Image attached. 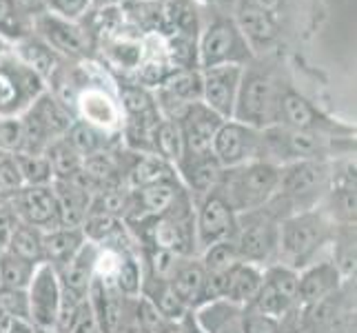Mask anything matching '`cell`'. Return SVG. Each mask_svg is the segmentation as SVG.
Masks as SVG:
<instances>
[{"label":"cell","instance_id":"cell-1","mask_svg":"<svg viewBox=\"0 0 357 333\" xmlns=\"http://www.w3.org/2000/svg\"><path fill=\"white\" fill-rule=\"evenodd\" d=\"M335 167V160H295L282 165L278 191L268 205L282 218L317 209L333 184Z\"/></svg>","mask_w":357,"mask_h":333},{"label":"cell","instance_id":"cell-2","mask_svg":"<svg viewBox=\"0 0 357 333\" xmlns=\"http://www.w3.org/2000/svg\"><path fill=\"white\" fill-rule=\"evenodd\" d=\"M333 231L335 222L319 207L287 216L280 225L278 262L300 271L319 258H326Z\"/></svg>","mask_w":357,"mask_h":333},{"label":"cell","instance_id":"cell-3","mask_svg":"<svg viewBox=\"0 0 357 333\" xmlns=\"http://www.w3.org/2000/svg\"><path fill=\"white\" fill-rule=\"evenodd\" d=\"M280 167L266 160H253L240 167L222 169L215 191L236 214L253 212L271 202L278 191Z\"/></svg>","mask_w":357,"mask_h":333},{"label":"cell","instance_id":"cell-4","mask_svg":"<svg viewBox=\"0 0 357 333\" xmlns=\"http://www.w3.org/2000/svg\"><path fill=\"white\" fill-rule=\"evenodd\" d=\"M264 160L278 167L295 163V160H335L342 147L353 149V138H333V135L289 129L273 125L262 131Z\"/></svg>","mask_w":357,"mask_h":333},{"label":"cell","instance_id":"cell-5","mask_svg":"<svg viewBox=\"0 0 357 333\" xmlns=\"http://www.w3.org/2000/svg\"><path fill=\"white\" fill-rule=\"evenodd\" d=\"M282 89H284V84L273 73L255 67H244L231 120H238L242 125L255 129H268L278 125Z\"/></svg>","mask_w":357,"mask_h":333},{"label":"cell","instance_id":"cell-6","mask_svg":"<svg viewBox=\"0 0 357 333\" xmlns=\"http://www.w3.org/2000/svg\"><path fill=\"white\" fill-rule=\"evenodd\" d=\"M282 220L284 218L271 205L238 214L236 233H233L231 242L236 244L242 262H251L262 269L278 262Z\"/></svg>","mask_w":357,"mask_h":333},{"label":"cell","instance_id":"cell-7","mask_svg":"<svg viewBox=\"0 0 357 333\" xmlns=\"http://www.w3.org/2000/svg\"><path fill=\"white\" fill-rule=\"evenodd\" d=\"M253 49L244 40L238 24L229 16H213L202 31L198 45V67L211 69L222 65L246 67L251 63Z\"/></svg>","mask_w":357,"mask_h":333},{"label":"cell","instance_id":"cell-8","mask_svg":"<svg viewBox=\"0 0 357 333\" xmlns=\"http://www.w3.org/2000/svg\"><path fill=\"white\" fill-rule=\"evenodd\" d=\"M45 91V80L33 73L14 49L0 54V118H18Z\"/></svg>","mask_w":357,"mask_h":333},{"label":"cell","instance_id":"cell-9","mask_svg":"<svg viewBox=\"0 0 357 333\" xmlns=\"http://www.w3.org/2000/svg\"><path fill=\"white\" fill-rule=\"evenodd\" d=\"M278 125L289 127V129L333 135V138H353L355 135V127L342 125L340 120L331 118L306 96L291 89L289 84H284V89H282V96H280Z\"/></svg>","mask_w":357,"mask_h":333},{"label":"cell","instance_id":"cell-10","mask_svg":"<svg viewBox=\"0 0 357 333\" xmlns=\"http://www.w3.org/2000/svg\"><path fill=\"white\" fill-rule=\"evenodd\" d=\"M262 131L264 129L242 125L238 120H225L213 138L211 154L222 165V169L240 167L253 163V160H264Z\"/></svg>","mask_w":357,"mask_h":333},{"label":"cell","instance_id":"cell-11","mask_svg":"<svg viewBox=\"0 0 357 333\" xmlns=\"http://www.w3.org/2000/svg\"><path fill=\"white\" fill-rule=\"evenodd\" d=\"M298 304V271L275 262L264 269L262 285L246 309L280 320Z\"/></svg>","mask_w":357,"mask_h":333},{"label":"cell","instance_id":"cell-12","mask_svg":"<svg viewBox=\"0 0 357 333\" xmlns=\"http://www.w3.org/2000/svg\"><path fill=\"white\" fill-rule=\"evenodd\" d=\"M236 222L238 214L215 189L198 202H193V231L198 253L215 242L231 240L236 233Z\"/></svg>","mask_w":357,"mask_h":333},{"label":"cell","instance_id":"cell-13","mask_svg":"<svg viewBox=\"0 0 357 333\" xmlns=\"http://www.w3.org/2000/svg\"><path fill=\"white\" fill-rule=\"evenodd\" d=\"M24 293H27L29 325L56 331L60 302H63V287H60L58 271L52 265L40 262L36 267Z\"/></svg>","mask_w":357,"mask_h":333},{"label":"cell","instance_id":"cell-14","mask_svg":"<svg viewBox=\"0 0 357 333\" xmlns=\"http://www.w3.org/2000/svg\"><path fill=\"white\" fill-rule=\"evenodd\" d=\"M14 209L18 222L36 227L40 231H49L63 227L60 207L54 191V184H36V187H22L14 198L7 200Z\"/></svg>","mask_w":357,"mask_h":333},{"label":"cell","instance_id":"cell-15","mask_svg":"<svg viewBox=\"0 0 357 333\" xmlns=\"http://www.w3.org/2000/svg\"><path fill=\"white\" fill-rule=\"evenodd\" d=\"M180 129L182 138V156H198L211 151L213 138L222 125L215 111L208 109L204 103H193L182 111V116L174 120Z\"/></svg>","mask_w":357,"mask_h":333},{"label":"cell","instance_id":"cell-16","mask_svg":"<svg viewBox=\"0 0 357 333\" xmlns=\"http://www.w3.org/2000/svg\"><path fill=\"white\" fill-rule=\"evenodd\" d=\"M242 69L238 65H222L202 71V103L215 111L222 120H231L233 107L242 80Z\"/></svg>","mask_w":357,"mask_h":333},{"label":"cell","instance_id":"cell-17","mask_svg":"<svg viewBox=\"0 0 357 333\" xmlns=\"http://www.w3.org/2000/svg\"><path fill=\"white\" fill-rule=\"evenodd\" d=\"M342 271L335 267L331 258H319V260L306 265L298 271V302L302 306H313L319 300L328 298L344 285Z\"/></svg>","mask_w":357,"mask_h":333},{"label":"cell","instance_id":"cell-18","mask_svg":"<svg viewBox=\"0 0 357 333\" xmlns=\"http://www.w3.org/2000/svg\"><path fill=\"white\" fill-rule=\"evenodd\" d=\"M33 27L40 34V40H45L58 56L63 54L67 58H84L89 54L87 36L71 20L56 14H40L38 18H33Z\"/></svg>","mask_w":357,"mask_h":333},{"label":"cell","instance_id":"cell-19","mask_svg":"<svg viewBox=\"0 0 357 333\" xmlns=\"http://www.w3.org/2000/svg\"><path fill=\"white\" fill-rule=\"evenodd\" d=\"M176 171H178L182 187L191 195V200L198 202L200 198H204L206 193H211L218 187L220 176H222V165H220L215 156L208 151V154H198V156H182L176 165Z\"/></svg>","mask_w":357,"mask_h":333},{"label":"cell","instance_id":"cell-20","mask_svg":"<svg viewBox=\"0 0 357 333\" xmlns=\"http://www.w3.org/2000/svg\"><path fill=\"white\" fill-rule=\"evenodd\" d=\"M169 285L189 311L206 302V269L198 256H180L169 274Z\"/></svg>","mask_w":357,"mask_h":333},{"label":"cell","instance_id":"cell-21","mask_svg":"<svg viewBox=\"0 0 357 333\" xmlns=\"http://www.w3.org/2000/svg\"><path fill=\"white\" fill-rule=\"evenodd\" d=\"M98 258H100V246L93 242H84L80 246V251L71 258V260L63 267H58V278H60V287L67 291L73 298L84 300L89 295L91 282L96 278V267H98Z\"/></svg>","mask_w":357,"mask_h":333},{"label":"cell","instance_id":"cell-22","mask_svg":"<svg viewBox=\"0 0 357 333\" xmlns=\"http://www.w3.org/2000/svg\"><path fill=\"white\" fill-rule=\"evenodd\" d=\"M233 20H236L240 34L244 36V40L249 43L251 49H264L280 36L278 16L262 9L236 5V18Z\"/></svg>","mask_w":357,"mask_h":333},{"label":"cell","instance_id":"cell-23","mask_svg":"<svg viewBox=\"0 0 357 333\" xmlns=\"http://www.w3.org/2000/svg\"><path fill=\"white\" fill-rule=\"evenodd\" d=\"M262 278H264L262 267L251 265V262H238L233 269H229L225 276L222 300L246 309V306L253 302L257 289H260Z\"/></svg>","mask_w":357,"mask_h":333},{"label":"cell","instance_id":"cell-24","mask_svg":"<svg viewBox=\"0 0 357 333\" xmlns=\"http://www.w3.org/2000/svg\"><path fill=\"white\" fill-rule=\"evenodd\" d=\"M120 107L125 111V122H138V125H158L160 111L155 103V94L138 82L120 84Z\"/></svg>","mask_w":357,"mask_h":333},{"label":"cell","instance_id":"cell-25","mask_svg":"<svg viewBox=\"0 0 357 333\" xmlns=\"http://www.w3.org/2000/svg\"><path fill=\"white\" fill-rule=\"evenodd\" d=\"M87 242L80 227H56L43 231V258L54 269L67 265L73 256L80 251V246Z\"/></svg>","mask_w":357,"mask_h":333},{"label":"cell","instance_id":"cell-26","mask_svg":"<svg viewBox=\"0 0 357 333\" xmlns=\"http://www.w3.org/2000/svg\"><path fill=\"white\" fill-rule=\"evenodd\" d=\"M204 333H242L244 309L227 300H211L193 311Z\"/></svg>","mask_w":357,"mask_h":333},{"label":"cell","instance_id":"cell-27","mask_svg":"<svg viewBox=\"0 0 357 333\" xmlns=\"http://www.w3.org/2000/svg\"><path fill=\"white\" fill-rule=\"evenodd\" d=\"M24 111L38 120L40 125L45 127V131L52 135L54 140L63 138V135L67 133V129H69V125L76 120V114H73L69 107H65L63 103H60L52 91H43Z\"/></svg>","mask_w":357,"mask_h":333},{"label":"cell","instance_id":"cell-28","mask_svg":"<svg viewBox=\"0 0 357 333\" xmlns=\"http://www.w3.org/2000/svg\"><path fill=\"white\" fill-rule=\"evenodd\" d=\"M63 138L73 147V149L78 151V156L84 160L93 154H100V151H107V149H114L120 142L114 138L112 131H107L102 127H96L91 122L82 120V118H76L69 125L67 133Z\"/></svg>","mask_w":357,"mask_h":333},{"label":"cell","instance_id":"cell-29","mask_svg":"<svg viewBox=\"0 0 357 333\" xmlns=\"http://www.w3.org/2000/svg\"><path fill=\"white\" fill-rule=\"evenodd\" d=\"M16 56L27 65L33 73H38L43 80H52L58 71V63L60 56L49 47L45 40L33 38V36H27V38L18 40V47L14 49Z\"/></svg>","mask_w":357,"mask_h":333},{"label":"cell","instance_id":"cell-30","mask_svg":"<svg viewBox=\"0 0 357 333\" xmlns=\"http://www.w3.org/2000/svg\"><path fill=\"white\" fill-rule=\"evenodd\" d=\"M140 295L149 300L155 306V309L162 313V318L169 320V323H176V320H180L184 313L189 311L187 306L180 302L176 291L171 289L169 280H162V278H146V276H142Z\"/></svg>","mask_w":357,"mask_h":333},{"label":"cell","instance_id":"cell-31","mask_svg":"<svg viewBox=\"0 0 357 333\" xmlns=\"http://www.w3.org/2000/svg\"><path fill=\"white\" fill-rule=\"evenodd\" d=\"M5 251L20 256L33 265L45 262V258H43V231L18 222V225L14 227V231L9 233L7 242H5Z\"/></svg>","mask_w":357,"mask_h":333},{"label":"cell","instance_id":"cell-32","mask_svg":"<svg viewBox=\"0 0 357 333\" xmlns=\"http://www.w3.org/2000/svg\"><path fill=\"white\" fill-rule=\"evenodd\" d=\"M328 258L344 278H355V225H335L328 244Z\"/></svg>","mask_w":357,"mask_h":333},{"label":"cell","instance_id":"cell-33","mask_svg":"<svg viewBox=\"0 0 357 333\" xmlns=\"http://www.w3.org/2000/svg\"><path fill=\"white\" fill-rule=\"evenodd\" d=\"M33 20L18 0H0V36L9 43H18L31 36Z\"/></svg>","mask_w":357,"mask_h":333},{"label":"cell","instance_id":"cell-34","mask_svg":"<svg viewBox=\"0 0 357 333\" xmlns=\"http://www.w3.org/2000/svg\"><path fill=\"white\" fill-rule=\"evenodd\" d=\"M45 156L49 160V165H52L54 180H69L76 176L78 171H82V158L65 138H56L49 142Z\"/></svg>","mask_w":357,"mask_h":333},{"label":"cell","instance_id":"cell-35","mask_svg":"<svg viewBox=\"0 0 357 333\" xmlns=\"http://www.w3.org/2000/svg\"><path fill=\"white\" fill-rule=\"evenodd\" d=\"M36 267L38 265L24 260V258H20V256L3 251L0 253V287L27 291V285H29Z\"/></svg>","mask_w":357,"mask_h":333},{"label":"cell","instance_id":"cell-36","mask_svg":"<svg viewBox=\"0 0 357 333\" xmlns=\"http://www.w3.org/2000/svg\"><path fill=\"white\" fill-rule=\"evenodd\" d=\"M153 156L167 160L169 165H178L182 158V138L180 129L174 120L160 118V122L153 129Z\"/></svg>","mask_w":357,"mask_h":333},{"label":"cell","instance_id":"cell-37","mask_svg":"<svg viewBox=\"0 0 357 333\" xmlns=\"http://www.w3.org/2000/svg\"><path fill=\"white\" fill-rule=\"evenodd\" d=\"M202 267L206 269V274H227L229 269H233L240 260V253L236 249V244L231 240L215 242L211 246H206L204 251L198 253Z\"/></svg>","mask_w":357,"mask_h":333},{"label":"cell","instance_id":"cell-38","mask_svg":"<svg viewBox=\"0 0 357 333\" xmlns=\"http://www.w3.org/2000/svg\"><path fill=\"white\" fill-rule=\"evenodd\" d=\"M24 187H36V184H52L54 171L45 154H14Z\"/></svg>","mask_w":357,"mask_h":333},{"label":"cell","instance_id":"cell-39","mask_svg":"<svg viewBox=\"0 0 357 333\" xmlns=\"http://www.w3.org/2000/svg\"><path fill=\"white\" fill-rule=\"evenodd\" d=\"M24 187L20 169L14 154H0V195L5 200L14 198V195Z\"/></svg>","mask_w":357,"mask_h":333},{"label":"cell","instance_id":"cell-40","mask_svg":"<svg viewBox=\"0 0 357 333\" xmlns=\"http://www.w3.org/2000/svg\"><path fill=\"white\" fill-rule=\"evenodd\" d=\"M242 333H282L278 320L255 313L251 309H244V320H242Z\"/></svg>","mask_w":357,"mask_h":333},{"label":"cell","instance_id":"cell-41","mask_svg":"<svg viewBox=\"0 0 357 333\" xmlns=\"http://www.w3.org/2000/svg\"><path fill=\"white\" fill-rule=\"evenodd\" d=\"M91 0H47V7L65 20H76L87 11Z\"/></svg>","mask_w":357,"mask_h":333},{"label":"cell","instance_id":"cell-42","mask_svg":"<svg viewBox=\"0 0 357 333\" xmlns=\"http://www.w3.org/2000/svg\"><path fill=\"white\" fill-rule=\"evenodd\" d=\"M282 3H284V0H238V5L262 9V11H268V14H275V16H278Z\"/></svg>","mask_w":357,"mask_h":333},{"label":"cell","instance_id":"cell-43","mask_svg":"<svg viewBox=\"0 0 357 333\" xmlns=\"http://www.w3.org/2000/svg\"><path fill=\"white\" fill-rule=\"evenodd\" d=\"M180 327H182V333H204L202 327L198 325V320H195V313L193 311H187L180 320Z\"/></svg>","mask_w":357,"mask_h":333},{"label":"cell","instance_id":"cell-44","mask_svg":"<svg viewBox=\"0 0 357 333\" xmlns=\"http://www.w3.org/2000/svg\"><path fill=\"white\" fill-rule=\"evenodd\" d=\"M122 333H153V331H149L146 327H142L138 320L133 318V306H131V316H129V320H127V325H125V329H122Z\"/></svg>","mask_w":357,"mask_h":333},{"label":"cell","instance_id":"cell-45","mask_svg":"<svg viewBox=\"0 0 357 333\" xmlns=\"http://www.w3.org/2000/svg\"><path fill=\"white\" fill-rule=\"evenodd\" d=\"M5 333H31V325L24 323V320H11Z\"/></svg>","mask_w":357,"mask_h":333},{"label":"cell","instance_id":"cell-46","mask_svg":"<svg viewBox=\"0 0 357 333\" xmlns=\"http://www.w3.org/2000/svg\"><path fill=\"white\" fill-rule=\"evenodd\" d=\"M202 3L206 5H211V7H236L238 5V0H202Z\"/></svg>","mask_w":357,"mask_h":333},{"label":"cell","instance_id":"cell-47","mask_svg":"<svg viewBox=\"0 0 357 333\" xmlns=\"http://www.w3.org/2000/svg\"><path fill=\"white\" fill-rule=\"evenodd\" d=\"M31 333H56L52 329H40V327H31Z\"/></svg>","mask_w":357,"mask_h":333},{"label":"cell","instance_id":"cell-48","mask_svg":"<svg viewBox=\"0 0 357 333\" xmlns=\"http://www.w3.org/2000/svg\"><path fill=\"white\" fill-rule=\"evenodd\" d=\"M5 202H7V200H5V198H3V195H0V207H3V205H5Z\"/></svg>","mask_w":357,"mask_h":333},{"label":"cell","instance_id":"cell-49","mask_svg":"<svg viewBox=\"0 0 357 333\" xmlns=\"http://www.w3.org/2000/svg\"><path fill=\"white\" fill-rule=\"evenodd\" d=\"M98 3H109V0H98Z\"/></svg>","mask_w":357,"mask_h":333},{"label":"cell","instance_id":"cell-50","mask_svg":"<svg viewBox=\"0 0 357 333\" xmlns=\"http://www.w3.org/2000/svg\"><path fill=\"white\" fill-rule=\"evenodd\" d=\"M0 154H5V151H0Z\"/></svg>","mask_w":357,"mask_h":333}]
</instances>
